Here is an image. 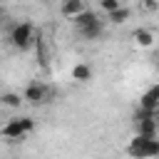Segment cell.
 <instances>
[{"label":"cell","instance_id":"obj_1","mask_svg":"<svg viewBox=\"0 0 159 159\" xmlns=\"http://www.w3.org/2000/svg\"><path fill=\"white\" fill-rule=\"evenodd\" d=\"M127 152H129V157H134V159H154V157H159V139H157V137L134 134V139L129 142Z\"/></svg>","mask_w":159,"mask_h":159},{"label":"cell","instance_id":"obj_2","mask_svg":"<svg viewBox=\"0 0 159 159\" xmlns=\"http://www.w3.org/2000/svg\"><path fill=\"white\" fill-rule=\"evenodd\" d=\"M35 129V119L32 117H20V119H10L7 124H2L0 134L5 139H22L25 134H30Z\"/></svg>","mask_w":159,"mask_h":159},{"label":"cell","instance_id":"obj_3","mask_svg":"<svg viewBox=\"0 0 159 159\" xmlns=\"http://www.w3.org/2000/svg\"><path fill=\"white\" fill-rule=\"evenodd\" d=\"M35 40H37V37H35L32 22H17V25L12 27V32H10V42H12L17 50H27Z\"/></svg>","mask_w":159,"mask_h":159},{"label":"cell","instance_id":"obj_4","mask_svg":"<svg viewBox=\"0 0 159 159\" xmlns=\"http://www.w3.org/2000/svg\"><path fill=\"white\" fill-rule=\"evenodd\" d=\"M139 107L147 109V112H152V114H159V84L149 87V89L139 97Z\"/></svg>","mask_w":159,"mask_h":159},{"label":"cell","instance_id":"obj_5","mask_svg":"<svg viewBox=\"0 0 159 159\" xmlns=\"http://www.w3.org/2000/svg\"><path fill=\"white\" fill-rule=\"evenodd\" d=\"M47 87L45 84H40V82H32V84H27V89H25V94H22V99H27L30 104H42V102H47Z\"/></svg>","mask_w":159,"mask_h":159},{"label":"cell","instance_id":"obj_6","mask_svg":"<svg viewBox=\"0 0 159 159\" xmlns=\"http://www.w3.org/2000/svg\"><path fill=\"white\" fill-rule=\"evenodd\" d=\"M80 12H84V0H62V15L77 17Z\"/></svg>","mask_w":159,"mask_h":159},{"label":"cell","instance_id":"obj_7","mask_svg":"<svg viewBox=\"0 0 159 159\" xmlns=\"http://www.w3.org/2000/svg\"><path fill=\"white\" fill-rule=\"evenodd\" d=\"M102 32H104V25L97 20V22H92V25H87V27H80V35L84 37V40H97V37H102Z\"/></svg>","mask_w":159,"mask_h":159},{"label":"cell","instance_id":"obj_8","mask_svg":"<svg viewBox=\"0 0 159 159\" xmlns=\"http://www.w3.org/2000/svg\"><path fill=\"white\" fill-rule=\"evenodd\" d=\"M157 119H139L137 122V134L142 137H157Z\"/></svg>","mask_w":159,"mask_h":159},{"label":"cell","instance_id":"obj_9","mask_svg":"<svg viewBox=\"0 0 159 159\" xmlns=\"http://www.w3.org/2000/svg\"><path fill=\"white\" fill-rule=\"evenodd\" d=\"M132 37H134V42H137V45H142V47H149V45L154 42L152 30H144V27H137V30L132 32Z\"/></svg>","mask_w":159,"mask_h":159},{"label":"cell","instance_id":"obj_10","mask_svg":"<svg viewBox=\"0 0 159 159\" xmlns=\"http://www.w3.org/2000/svg\"><path fill=\"white\" fill-rule=\"evenodd\" d=\"M129 15H132V12H129V7H124V5H122V7L112 10V12H107V20H109V22H114V25H119V22H127V20H129Z\"/></svg>","mask_w":159,"mask_h":159},{"label":"cell","instance_id":"obj_11","mask_svg":"<svg viewBox=\"0 0 159 159\" xmlns=\"http://www.w3.org/2000/svg\"><path fill=\"white\" fill-rule=\"evenodd\" d=\"M72 20H75V25H77V30H80V27H87V25L97 22L99 17H97V15L92 12V10H84V12H80L77 17H72Z\"/></svg>","mask_w":159,"mask_h":159},{"label":"cell","instance_id":"obj_12","mask_svg":"<svg viewBox=\"0 0 159 159\" xmlns=\"http://www.w3.org/2000/svg\"><path fill=\"white\" fill-rule=\"evenodd\" d=\"M72 77L80 80V82H87V80H92V70L87 65H75L72 67Z\"/></svg>","mask_w":159,"mask_h":159},{"label":"cell","instance_id":"obj_13","mask_svg":"<svg viewBox=\"0 0 159 159\" xmlns=\"http://www.w3.org/2000/svg\"><path fill=\"white\" fill-rule=\"evenodd\" d=\"M0 102L5 104V107H20V94H15V92H5L2 97H0Z\"/></svg>","mask_w":159,"mask_h":159},{"label":"cell","instance_id":"obj_14","mask_svg":"<svg viewBox=\"0 0 159 159\" xmlns=\"http://www.w3.org/2000/svg\"><path fill=\"white\" fill-rule=\"evenodd\" d=\"M35 47H37V60H40L42 65H47V50H45V40H42V37H37V40H35Z\"/></svg>","mask_w":159,"mask_h":159},{"label":"cell","instance_id":"obj_15","mask_svg":"<svg viewBox=\"0 0 159 159\" xmlns=\"http://www.w3.org/2000/svg\"><path fill=\"white\" fill-rule=\"evenodd\" d=\"M99 7H102L104 12H112V10L122 7V2H119V0H99Z\"/></svg>","mask_w":159,"mask_h":159},{"label":"cell","instance_id":"obj_16","mask_svg":"<svg viewBox=\"0 0 159 159\" xmlns=\"http://www.w3.org/2000/svg\"><path fill=\"white\" fill-rule=\"evenodd\" d=\"M157 7H159L157 0H144V10H157Z\"/></svg>","mask_w":159,"mask_h":159},{"label":"cell","instance_id":"obj_17","mask_svg":"<svg viewBox=\"0 0 159 159\" xmlns=\"http://www.w3.org/2000/svg\"><path fill=\"white\" fill-rule=\"evenodd\" d=\"M2 22H5V10L0 7V27H2Z\"/></svg>","mask_w":159,"mask_h":159},{"label":"cell","instance_id":"obj_18","mask_svg":"<svg viewBox=\"0 0 159 159\" xmlns=\"http://www.w3.org/2000/svg\"><path fill=\"white\" fill-rule=\"evenodd\" d=\"M154 62H157V67H159V52H157V55H154Z\"/></svg>","mask_w":159,"mask_h":159}]
</instances>
